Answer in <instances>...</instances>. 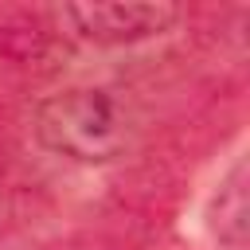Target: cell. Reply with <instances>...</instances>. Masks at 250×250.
<instances>
[{"instance_id": "obj_3", "label": "cell", "mask_w": 250, "mask_h": 250, "mask_svg": "<svg viewBox=\"0 0 250 250\" xmlns=\"http://www.w3.org/2000/svg\"><path fill=\"white\" fill-rule=\"evenodd\" d=\"M246 160H238L223 180L207 207V227L227 250H246L250 238V195H246Z\"/></svg>"}, {"instance_id": "obj_2", "label": "cell", "mask_w": 250, "mask_h": 250, "mask_svg": "<svg viewBox=\"0 0 250 250\" xmlns=\"http://www.w3.org/2000/svg\"><path fill=\"white\" fill-rule=\"evenodd\" d=\"M180 4H66L59 20L70 35L98 47H125L164 35L180 23Z\"/></svg>"}, {"instance_id": "obj_1", "label": "cell", "mask_w": 250, "mask_h": 250, "mask_svg": "<svg viewBox=\"0 0 250 250\" xmlns=\"http://www.w3.org/2000/svg\"><path fill=\"white\" fill-rule=\"evenodd\" d=\"M137 133L133 109L102 86H70L39 102L35 137L55 156L74 164H113L129 152Z\"/></svg>"}]
</instances>
